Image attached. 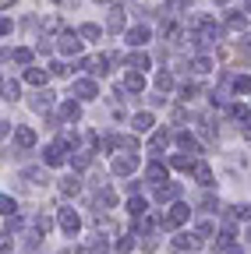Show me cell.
Wrapping results in <instances>:
<instances>
[{
	"mask_svg": "<svg viewBox=\"0 0 251 254\" xmlns=\"http://www.w3.org/2000/svg\"><path fill=\"white\" fill-rule=\"evenodd\" d=\"M0 60H4V53H0Z\"/></svg>",
	"mask_w": 251,
	"mask_h": 254,
	"instance_id": "4dcf8cb0",
	"label": "cell"
},
{
	"mask_svg": "<svg viewBox=\"0 0 251 254\" xmlns=\"http://www.w3.org/2000/svg\"><path fill=\"white\" fill-rule=\"evenodd\" d=\"M11 32V21H0V36H7Z\"/></svg>",
	"mask_w": 251,
	"mask_h": 254,
	"instance_id": "83f0119b",
	"label": "cell"
},
{
	"mask_svg": "<svg viewBox=\"0 0 251 254\" xmlns=\"http://www.w3.org/2000/svg\"><path fill=\"white\" fill-rule=\"evenodd\" d=\"M75 92L82 95V99H92V95H96V85L92 81H75Z\"/></svg>",
	"mask_w": 251,
	"mask_h": 254,
	"instance_id": "8992f818",
	"label": "cell"
},
{
	"mask_svg": "<svg viewBox=\"0 0 251 254\" xmlns=\"http://www.w3.org/2000/svg\"><path fill=\"white\" fill-rule=\"evenodd\" d=\"M184 219H187V208H184V205H177V208L167 215V222H170V226H177V222H184Z\"/></svg>",
	"mask_w": 251,
	"mask_h": 254,
	"instance_id": "ba28073f",
	"label": "cell"
},
{
	"mask_svg": "<svg viewBox=\"0 0 251 254\" xmlns=\"http://www.w3.org/2000/svg\"><path fill=\"white\" fill-rule=\"evenodd\" d=\"M82 36L85 39H99V25H82Z\"/></svg>",
	"mask_w": 251,
	"mask_h": 254,
	"instance_id": "44dd1931",
	"label": "cell"
},
{
	"mask_svg": "<svg viewBox=\"0 0 251 254\" xmlns=\"http://www.w3.org/2000/svg\"><path fill=\"white\" fill-rule=\"evenodd\" d=\"M32 106H36L39 113H43V110H50V106H53V92H43L39 99H32Z\"/></svg>",
	"mask_w": 251,
	"mask_h": 254,
	"instance_id": "52a82bcc",
	"label": "cell"
},
{
	"mask_svg": "<svg viewBox=\"0 0 251 254\" xmlns=\"http://www.w3.org/2000/svg\"><path fill=\"white\" fill-rule=\"evenodd\" d=\"M128 212H131V215H142V212H145V201H142V198L128 201Z\"/></svg>",
	"mask_w": 251,
	"mask_h": 254,
	"instance_id": "7402d4cb",
	"label": "cell"
},
{
	"mask_svg": "<svg viewBox=\"0 0 251 254\" xmlns=\"http://www.w3.org/2000/svg\"><path fill=\"white\" fill-rule=\"evenodd\" d=\"M7 4H14V0H0V7H7Z\"/></svg>",
	"mask_w": 251,
	"mask_h": 254,
	"instance_id": "f1b7e54d",
	"label": "cell"
},
{
	"mask_svg": "<svg viewBox=\"0 0 251 254\" xmlns=\"http://www.w3.org/2000/svg\"><path fill=\"white\" fill-rule=\"evenodd\" d=\"M0 212H4V215H11V212H14V201H11L7 194H0Z\"/></svg>",
	"mask_w": 251,
	"mask_h": 254,
	"instance_id": "cb8c5ba5",
	"label": "cell"
},
{
	"mask_svg": "<svg viewBox=\"0 0 251 254\" xmlns=\"http://www.w3.org/2000/svg\"><path fill=\"white\" fill-rule=\"evenodd\" d=\"M128 64H135L138 71H145V67H149V57H145V53H135V57H128Z\"/></svg>",
	"mask_w": 251,
	"mask_h": 254,
	"instance_id": "2e32d148",
	"label": "cell"
},
{
	"mask_svg": "<svg viewBox=\"0 0 251 254\" xmlns=\"http://www.w3.org/2000/svg\"><path fill=\"white\" fill-rule=\"evenodd\" d=\"M60 226H64V233L75 237V230H78V215H75V208H60Z\"/></svg>",
	"mask_w": 251,
	"mask_h": 254,
	"instance_id": "7a4b0ae2",
	"label": "cell"
},
{
	"mask_svg": "<svg viewBox=\"0 0 251 254\" xmlns=\"http://www.w3.org/2000/svg\"><path fill=\"white\" fill-rule=\"evenodd\" d=\"M106 25H110L113 32H117V28L124 25V14H120V7H113V11H110V21H106Z\"/></svg>",
	"mask_w": 251,
	"mask_h": 254,
	"instance_id": "5bb4252c",
	"label": "cell"
},
{
	"mask_svg": "<svg viewBox=\"0 0 251 254\" xmlns=\"http://www.w3.org/2000/svg\"><path fill=\"white\" fill-rule=\"evenodd\" d=\"M142 85H145V81H142V74H138V71H135V74L128 71V88H131V92H142Z\"/></svg>",
	"mask_w": 251,
	"mask_h": 254,
	"instance_id": "9a60e30c",
	"label": "cell"
},
{
	"mask_svg": "<svg viewBox=\"0 0 251 254\" xmlns=\"http://www.w3.org/2000/svg\"><path fill=\"white\" fill-rule=\"evenodd\" d=\"M149 180H156V184H167V166L163 163H149Z\"/></svg>",
	"mask_w": 251,
	"mask_h": 254,
	"instance_id": "5b68a950",
	"label": "cell"
},
{
	"mask_svg": "<svg viewBox=\"0 0 251 254\" xmlns=\"http://www.w3.org/2000/svg\"><path fill=\"white\" fill-rule=\"evenodd\" d=\"M60 113H64V120H78V103H64V110H60Z\"/></svg>",
	"mask_w": 251,
	"mask_h": 254,
	"instance_id": "4fadbf2b",
	"label": "cell"
},
{
	"mask_svg": "<svg viewBox=\"0 0 251 254\" xmlns=\"http://www.w3.org/2000/svg\"><path fill=\"white\" fill-rule=\"evenodd\" d=\"M25 81H32V85H43V81H46V71H39V67L25 71Z\"/></svg>",
	"mask_w": 251,
	"mask_h": 254,
	"instance_id": "30bf717a",
	"label": "cell"
},
{
	"mask_svg": "<svg viewBox=\"0 0 251 254\" xmlns=\"http://www.w3.org/2000/svg\"><path fill=\"white\" fill-rule=\"evenodd\" d=\"M195 177H198V184H212V170H209L205 163H198V166H195Z\"/></svg>",
	"mask_w": 251,
	"mask_h": 254,
	"instance_id": "9c48e42d",
	"label": "cell"
},
{
	"mask_svg": "<svg viewBox=\"0 0 251 254\" xmlns=\"http://www.w3.org/2000/svg\"><path fill=\"white\" fill-rule=\"evenodd\" d=\"M170 85H173V78H170V74H167V71H163V74H160V78H156V88H160V92H167V88H170Z\"/></svg>",
	"mask_w": 251,
	"mask_h": 254,
	"instance_id": "ffe728a7",
	"label": "cell"
},
{
	"mask_svg": "<svg viewBox=\"0 0 251 254\" xmlns=\"http://www.w3.org/2000/svg\"><path fill=\"white\" fill-rule=\"evenodd\" d=\"M60 46H64V53H78V50H82V43H78L75 36H64V43H60Z\"/></svg>",
	"mask_w": 251,
	"mask_h": 254,
	"instance_id": "7c38bea8",
	"label": "cell"
},
{
	"mask_svg": "<svg viewBox=\"0 0 251 254\" xmlns=\"http://www.w3.org/2000/svg\"><path fill=\"white\" fill-rule=\"evenodd\" d=\"M135 127H138V131H149V127H152V113H138L135 117Z\"/></svg>",
	"mask_w": 251,
	"mask_h": 254,
	"instance_id": "8fae6325",
	"label": "cell"
},
{
	"mask_svg": "<svg viewBox=\"0 0 251 254\" xmlns=\"http://www.w3.org/2000/svg\"><path fill=\"white\" fill-rule=\"evenodd\" d=\"M60 187H64V194H78V180H75V177H68Z\"/></svg>",
	"mask_w": 251,
	"mask_h": 254,
	"instance_id": "603a6c76",
	"label": "cell"
},
{
	"mask_svg": "<svg viewBox=\"0 0 251 254\" xmlns=\"http://www.w3.org/2000/svg\"><path fill=\"white\" fill-rule=\"evenodd\" d=\"M177 141H180L187 152H198V145H195V138H191V134H177Z\"/></svg>",
	"mask_w": 251,
	"mask_h": 254,
	"instance_id": "d6986e66",
	"label": "cell"
},
{
	"mask_svg": "<svg viewBox=\"0 0 251 254\" xmlns=\"http://www.w3.org/2000/svg\"><path fill=\"white\" fill-rule=\"evenodd\" d=\"M170 163H173L177 170H187V166H191V159H187V155H173V159H170Z\"/></svg>",
	"mask_w": 251,
	"mask_h": 254,
	"instance_id": "d4e9b609",
	"label": "cell"
},
{
	"mask_svg": "<svg viewBox=\"0 0 251 254\" xmlns=\"http://www.w3.org/2000/svg\"><path fill=\"white\" fill-rule=\"evenodd\" d=\"M14 141H18L21 148H32V145H36V134L28 131V127H18V131H14Z\"/></svg>",
	"mask_w": 251,
	"mask_h": 254,
	"instance_id": "3957f363",
	"label": "cell"
},
{
	"mask_svg": "<svg viewBox=\"0 0 251 254\" xmlns=\"http://www.w3.org/2000/svg\"><path fill=\"white\" fill-rule=\"evenodd\" d=\"M14 60H21V64H28V60H32V53H28V50H14Z\"/></svg>",
	"mask_w": 251,
	"mask_h": 254,
	"instance_id": "484cf974",
	"label": "cell"
},
{
	"mask_svg": "<svg viewBox=\"0 0 251 254\" xmlns=\"http://www.w3.org/2000/svg\"><path fill=\"white\" fill-rule=\"evenodd\" d=\"M167 141H170V134H167V131H160V134H152V148H156V152H160V148H163Z\"/></svg>",
	"mask_w": 251,
	"mask_h": 254,
	"instance_id": "ac0fdd59",
	"label": "cell"
},
{
	"mask_svg": "<svg viewBox=\"0 0 251 254\" xmlns=\"http://www.w3.org/2000/svg\"><path fill=\"white\" fill-rule=\"evenodd\" d=\"M219 4H227V0H219Z\"/></svg>",
	"mask_w": 251,
	"mask_h": 254,
	"instance_id": "f546056e",
	"label": "cell"
},
{
	"mask_svg": "<svg viewBox=\"0 0 251 254\" xmlns=\"http://www.w3.org/2000/svg\"><path fill=\"white\" fill-rule=\"evenodd\" d=\"M0 251H11V240H7L4 233H0Z\"/></svg>",
	"mask_w": 251,
	"mask_h": 254,
	"instance_id": "4316f807",
	"label": "cell"
},
{
	"mask_svg": "<svg viewBox=\"0 0 251 254\" xmlns=\"http://www.w3.org/2000/svg\"><path fill=\"white\" fill-rule=\"evenodd\" d=\"M135 170H138V159H135V152H131V155H117V159H113V173L128 177V173H135Z\"/></svg>",
	"mask_w": 251,
	"mask_h": 254,
	"instance_id": "6da1fadb",
	"label": "cell"
},
{
	"mask_svg": "<svg viewBox=\"0 0 251 254\" xmlns=\"http://www.w3.org/2000/svg\"><path fill=\"white\" fill-rule=\"evenodd\" d=\"M128 43H131V46L149 43V28H142V25H138V28H128Z\"/></svg>",
	"mask_w": 251,
	"mask_h": 254,
	"instance_id": "277c9868",
	"label": "cell"
},
{
	"mask_svg": "<svg viewBox=\"0 0 251 254\" xmlns=\"http://www.w3.org/2000/svg\"><path fill=\"white\" fill-rule=\"evenodd\" d=\"M0 88H4V95H7V99H18V81H4V85H0Z\"/></svg>",
	"mask_w": 251,
	"mask_h": 254,
	"instance_id": "e0dca14e",
	"label": "cell"
}]
</instances>
